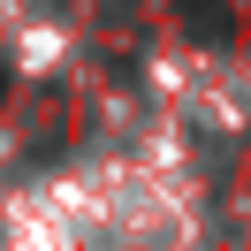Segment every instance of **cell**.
Returning a JSON list of instances; mask_svg holds the SVG:
<instances>
[{"mask_svg": "<svg viewBox=\"0 0 251 251\" xmlns=\"http://www.w3.org/2000/svg\"><path fill=\"white\" fill-rule=\"evenodd\" d=\"M190 16V38H221V16H228V0H183Z\"/></svg>", "mask_w": 251, "mask_h": 251, "instance_id": "obj_1", "label": "cell"}]
</instances>
